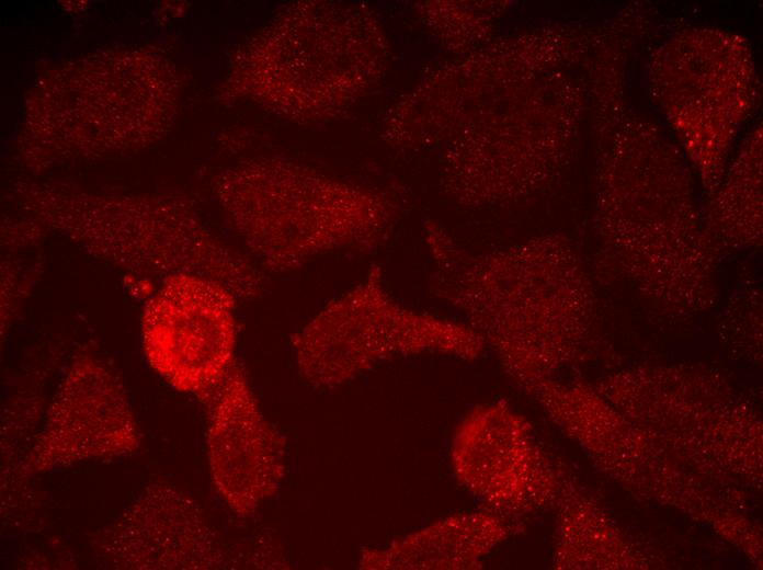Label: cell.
<instances>
[{"label": "cell", "instance_id": "1", "mask_svg": "<svg viewBox=\"0 0 763 570\" xmlns=\"http://www.w3.org/2000/svg\"><path fill=\"white\" fill-rule=\"evenodd\" d=\"M221 189L249 256L267 274L368 243L383 226L384 207L374 196L281 161L240 170Z\"/></svg>", "mask_w": 763, "mask_h": 570}, {"label": "cell", "instance_id": "2", "mask_svg": "<svg viewBox=\"0 0 763 570\" xmlns=\"http://www.w3.org/2000/svg\"><path fill=\"white\" fill-rule=\"evenodd\" d=\"M457 329L414 311L386 289L373 266L357 285L323 306L295 335L299 374L316 388H334L378 360L429 347L436 333Z\"/></svg>", "mask_w": 763, "mask_h": 570}, {"label": "cell", "instance_id": "3", "mask_svg": "<svg viewBox=\"0 0 763 570\" xmlns=\"http://www.w3.org/2000/svg\"><path fill=\"white\" fill-rule=\"evenodd\" d=\"M238 303L213 280L185 273L163 277L140 317L149 366L175 390L204 399L235 363Z\"/></svg>", "mask_w": 763, "mask_h": 570}, {"label": "cell", "instance_id": "4", "mask_svg": "<svg viewBox=\"0 0 763 570\" xmlns=\"http://www.w3.org/2000/svg\"><path fill=\"white\" fill-rule=\"evenodd\" d=\"M137 423L125 388L101 358L73 360L53 398L44 428L23 469L38 474L91 459H112L138 448Z\"/></svg>", "mask_w": 763, "mask_h": 570}, {"label": "cell", "instance_id": "5", "mask_svg": "<svg viewBox=\"0 0 763 570\" xmlns=\"http://www.w3.org/2000/svg\"><path fill=\"white\" fill-rule=\"evenodd\" d=\"M201 401L208 409L207 454L213 483L236 514L251 516L280 487L285 442L263 417L236 362Z\"/></svg>", "mask_w": 763, "mask_h": 570}, {"label": "cell", "instance_id": "6", "mask_svg": "<svg viewBox=\"0 0 763 570\" xmlns=\"http://www.w3.org/2000/svg\"><path fill=\"white\" fill-rule=\"evenodd\" d=\"M92 543L119 569H208L220 558L198 505L166 482L147 486Z\"/></svg>", "mask_w": 763, "mask_h": 570}]
</instances>
